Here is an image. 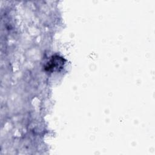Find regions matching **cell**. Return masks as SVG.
Here are the masks:
<instances>
[{
    "label": "cell",
    "mask_w": 155,
    "mask_h": 155,
    "mask_svg": "<svg viewBox=\"0 0 155 155\" xmlns=\"http://www.w3.org/2000/svg\"><path fill=\"white\" fill-rule=\"evenodd\" d=\"M48 65L47 68L57 69L58 67H61V65L63 64V59L61 58H59L58 56L53 57L49 62H48Z\"/></svg>",
    "instance_id": "obj_1"
}]
</instances>
